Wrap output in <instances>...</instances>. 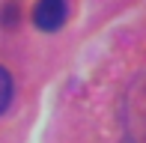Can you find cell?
<instances>
[{"instance_id": "1", "label": "cell", "mask_w": 146, "mask_h": 143, "mask_svg": "<svg viewBox=\"0 0 146 143\" xmlns=\"http://www.w3.org/2000/svg\"><path fill=\"white\" fill-rule=\"evenodd\" d=\"M122 131L128 143H146V72L134 77L122 101Z\"/></svg>"}, {"instance_id": "2", "label": "cell", "mask_w": 146, "mask_h": 143, "mask_svg": "<svg viewBox=\"0 0 146 143\" xmlns=\"http://www.w3.org/2000/svg\"><path fill=\"white\" fill-rule=\"evenodd\" d=\"M69 18V3L66 0H39L33 9V24L45 33H54L66 24Z\"/></svg>"}, {"instance_id": "3", "label": "cell", "mask_w": 146, "mask_h": 143, "mask_svg": "<svg viewBox=\"0 0 146 143\" xmlns=\"http://www.w3.org/2000/svg\"><path fill=\"white\" fill-rule=\"evenodd\" d=\"M9 101H12V75L0 66V113L9 107Z\"/></svg>"}]
</instances>
